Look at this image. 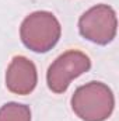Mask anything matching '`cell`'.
Instances as JSON below:
<instances>
[{"instance_id": "obj_5", "label": "cell", "mask_w": 119, "mask_h": 121, "mask_svg": "<svg viewBox=\"0 0 119 121\" xmlns=\"http://www.w3.org/2000/svg\"><path fill=\"white\" fill-rule=\"evenodd\" d=\"M35 65L25 56H14L6 73V86L16 94H28L36 86Z\"/></svg>"}, {"instance_id": "obj_4", "label": "cell", "mask_w": 119, "mask_h": 121, "mask_svg": "<svg viewBox=\"0 0 119 121\" xmlns=\"http://www.w3.org/2000/svg\"><path fill=\"white\" fill-rule=\"evenodd\" d=\"M91 68L90 58L80 51H67L55 60L46 75L48 86L53 93H63L70 82Z\"/></svg>"}, {"instance_id": "obj_1", "label": "cell", "mask_w": 119, "mask_h": 121, "mask_svg": "<svg viewBox=\"0 0 119 121\" xmlns=\"http://www.w3.org/2000/svg\"><path fill=\"white\" fill-rule=\"evenodd\" d=\"M112 90L101 82L80 86L71 97V108L84 121H105L114 110Z\"/></svg>"}, {"instance_id": "obj_2", "label": "cell", "mask_w": 119, "mask_h": 121, "mask_svg": "<svg viewBox=\"0 0 119 121\" xmlns=\"http://www.w3.org/2000/svg\"><path fill=\"white\" fill-rule=\"evenodd\" d=\"M60 32L62 28L59 21L52 13L35 11L23 21L20 37L28 49L44 54L58 44Z\"/></svg>"}, {"instance_id": "obj_6", "label": "cell", "mask_w": 119, "mask_h": 121, "mask_svg": "<svg viewBox=\"0 0 119 121\" xmlns=\"http://www.w3.org/2000/svg\"><path fill=\"white\" fill-rule=\"evenodd\" d=\"M0 121H31V110L25 104L7 103L0 108Z\"/></svg>"}, {"instance_id": "obj_3", "label": "cell", "mask_w": 119, "mask_h": 121, "mask_svg": "<svg viewBox=\"0 0 119 121\" xmlns=\"http://www.w3.org/2000/svg\"><path fill=\"white\" fill-rule=\"evenodd\" d=\"M116 26V14L114 9L107 4L91 7L79 20L81 37L98 45H107L115 38Z\"/></svg>"}]
</instances>
